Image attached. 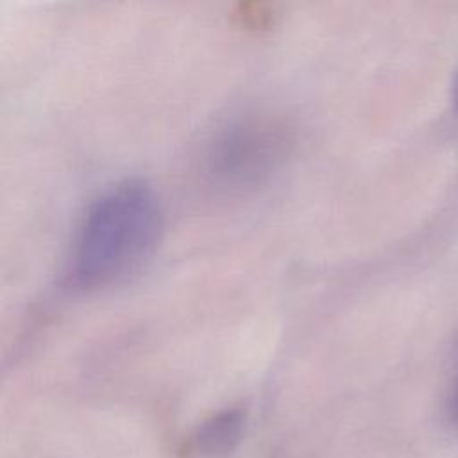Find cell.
<instances>
[{
    "label": "cell",
    "mask_w": 458,
    "mask_h": 458,
    "mask_svg": "<svg viewBox=\"0 0 458 458\" xmlns=\"http://www.w3.org/2000/svg\"><path fill=\"white\" fill-rule=\"evenodd\" d=\"M163 229L161 202L143 179H123L86 209L66 265L73 292H98L125 281L154 252Z\"/></svg>",
    "instance_id": "obj_1"
},
{
    "label": "cell",
    "mask_w": 458,
    "mask_h": 458,
    "mask_svg": "<svg viewBox=\"0 0 458 458\" xmlns=\"http://www.w3.org/2000/svg\"><path fill=\"white\" fill-rule=\"evenodd\" d=\"M284 148L286 138L276 122L252 114L234 118L208 145V174L222 186H252L279 166Z\"/></svg>",
    "instance_id": "obj_2"
},
{
    "label": "cell",
    "mask_w": 458,
    "mask_h": 458,
    "mask_svg": "<svg viewBox=\"0 0 458 458\" xmlns=\"http://www.w3.org/2000/svg\"><path fill=\"white\" fill-rule=\"evenodd\" d=\"M243 431V413L225 410L206 420L190 440V451L200 456H218L231 451Z\"/></svg>",
    "instance_id": "obj_3"
},
{
    "label": "cell",
    "mask_w": 458,
    "mask_h": 458,
    "mask_svg": "<svg viewBox=\"0 0 458 458\" xmlns=\"http://www.w3.org/2000/svg\"><path fill=\"white\" fill-rule=\"evenodd\" d=\"M453 102L458 109V73H456V79H454V86H453Z\"/></svg>",
    "instance_id": "obj_4"
}]
</instances>
